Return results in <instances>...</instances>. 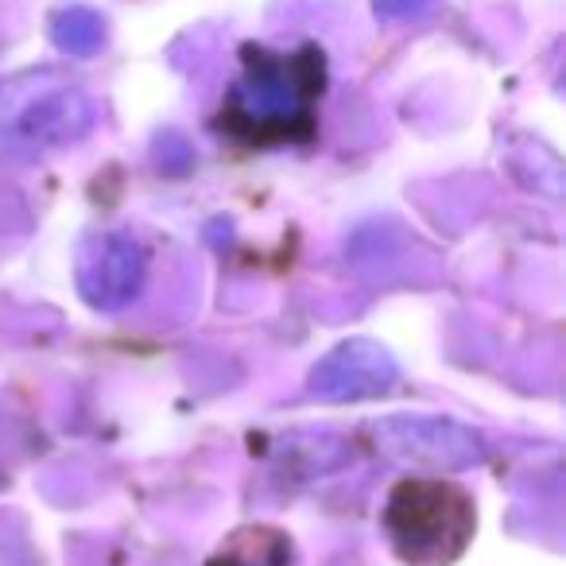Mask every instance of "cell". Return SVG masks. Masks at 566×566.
Returning a JSON list of instances; mask_svg holds the SVG:
<instances>
[{
	"label": "cell",
	"mask_w": 566,
	"mask_h": 566,
	"mask_svg": "<svg viewBox=\"0 0 566 566\" xmlns=\"http://www.w3.org/2000/svg\"><path fill=\"white\" fill-rule=\"evenodd\" d=\"M326 86V59L318 48L300 51H244L241 78L221 105V128L237 144L275 148L315 136V109Z\"/></svg>",
	"instance_id": "cell-1"
},
{
	"label": "cell",
	"mask_w": 566,
	"mask_h": 566,
	"mask_svg": "<svg viewBox=\"0 0 566 566\" xmlns=\"http://www.w3.org/2000/svg\"><path fill=\"white\" fill-rule=\"evenodd\" d=\"M385 535L400 563L450 566L465 555L478 512L473 496L447 478H403L385 501Z\"/></svg>",
	"instance_id": "cell-2"
},
{
	"label": "cell",
	"mask_w": 566,
	"mask_h": 566,
	"mask_svg": "<svg viewBox=\"0 0 566 566\" xmlns=\"http://www.w3.org/2000/svg\"><path fill=\"white\" fill-rule=\"evenodd\" d=\"M373 450L388 462L419 470H470L485 458V439L450 416H385L369 423Z\"/></svg>",
	"instance_id": "cell-3"
},
{
	"label": "cell",
	"mask_w": 566,
	"mask_h": 566,
	"mask_svg": "<svg viewBox=\"0 0 566 566\" xmlns=\"http://www.w3.org/2000/svg\"><path fill=\"white\" fill-rule=\"evenodd\" d=\"M396 380H400V365L380 342L349 338L311 369L307 392L318 403H357L392 392Z\"/></svg>",
	"instance_id": "cell-4"
},
{
	"label": "cell",
	"mask_w": 566,
	"mask_h": 566,
	"mask_svg": "<svg viewBox=\"0 0 566 566\" xmlns=\"http://www.w3.org/2000/svg\"><path fill=\"white\" fill-rule=\"evenodd\" d=\"M144 272H148V260L140 241H133L128 233H102L78 256V292L90 307L120 311L140 295Z\"/></svg>",
	"instance_id": "cell-5"
},
{
	"label": "cell",
	"mask_w": 566,
	"mask_h": 566,
	"mask_svg": "<svg viewBox=\"0 0 566 566\" xmlns=\"http://www.w3.org/2000/svg\"><path fill=\"white\" fill-rule=\"evenodd\" d=\"M94 125H97V102L82 86H71V82L59 74V78L28 105L9 140L28 144V148H66V144L82 140Z\"/></svg>",
	"instance_id": "cell-6"
},
{
	"label": "cell",
	"mask_w": 566,
	"mask_h": 566,
	"mask_svg": "<svg viewBox=\"0 0 566 566\" xmlns=\"http://www.w3.org/2000/svg\"><path fill=\"white\" fill-rule=\"evenodd\" d=\"M349 458H354L349 442L331 431H295L280 447V465L287 470V465L300 462V470H292L300 478H323V473H334L338 465H346Z\"/></svg>",
	"instance_id": "cell-7"
},
{
	"label": "cell",
	"mask_w": 566,
	"mask_h": 566,
	"mask_svg": "<svg viewBox=\"0 0 566 566\" xmlns=\"http://www.w3.org/2000/svg\"><path fill=\"white\" fill-rule=\"evenodd\" d=\"M210 566H292V543L268 527H244L218 551Z\"/></svg>",
	"instance_id": "cell-8"
},
{
	"label": "cell",
	"mask_w": 566,
	"mask_h": 566,
	"mask_svg": "<svg viewBox=\"0 0 566 566\" xmlns=\"http://www.w3.org/2000/svg\"><path fill=\"white\" fill-rule=\"evenodd\" d=\"M51 43H55L63 55L90 59L105 48V20L97 17L86 4H71V9H59L51 17Z\"/></svg>",
	"instance_id": "cell-9"
},
{
	"label": "cell",
	"mask_w": 566,
	"mask_h": 566,
	"mask_svg": "<svg viewBox=\"0 0 566 566\" xmlns=\"http://www.w3.org/2000/svg\"><path fill=\"white\" fill-rule=\"evenodd\" d=\"M156 164L164 175H187L195 167V151H190V144L179 133H167L156 144Z\"/></svg>",
	"instance_id": "cell-10"
},
{
	"label": "cell",
	"mask_w": 566,
	"mask_h": 566,
	"mask_svg": "<svg viewBox=\"0 0 566 566\" xmlns=\"http://www.w3.org/2000/svg\"><path fill=\"white\" fill-rule=\"evenodd\" d=\"M434 0H373L380 20H423Z\"/></svg>",
	"instance_id": "cell-11"
}]
</instances>
